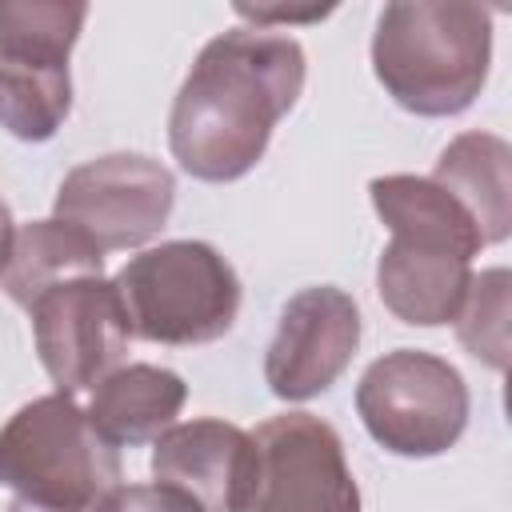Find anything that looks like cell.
<instances>
[{"mask_svg":"<svg viewBox=\"0 0 512 512\" xmlns=\"http://www.w3.org/2000/svg\"><path fill=\"white\" fill-rule=\"evenodd\" d=\"M80 276H104V252L72 224L52 216L16 228L8 260L0 268V288L20 308H32L36 296Z\"/></svg>","mask_w":512,"mask_h":512,"instance_id":"obj_14","label":"cell"},{"mask_svg":"<svg viewBox=\"0 0 512 512\" xmlns=\"http://www.w3.org/2000/svg\"><path fill=\"white\" fill-rule=\"evenodd\" d=\"M360 348V308L344 288L316 284L296 292L276 320L264 352L272 396L296 404L328 392Z\"/></svg>","mask_w":512,"mask_h":512,"instance_id":"obj_10","label":"cell"},{"mask_svg":"<svg viewBox=\"0 0 512 512\" xmlns=\"http://www.w3.org/2000/svg\"><path fill=\"white\" fill-rule=\"evenodd\" d=\"M8 512H56V508H40V504H28V500H12Z\"/></svg>","mask_w":512,"mask_h":512,"instance_id":"obj_21","label":"cell"},{"mask_svg":"<svg viewBox=\"0 0 512 512\" xmlns=\"http://www.w3.org/2000/svg\"><path fill=\"white\" fill-rule=\"evenodd\" d=\"M368 196L392 232L376 264L384 308L416 328L456 320L472 284V256L484 248L476 220L432 176H376Z\"/></svg>","mask_w":512,"mask_h":512,"instance_id":"obj_2","label":"cell"},{"mask_svg":"<svg viewBox=\"0 0 512 512\" xmlns=\"http://www.w3.org/2000/svg\"><path fill=\"white\" fill-rule=\"evenodd\" d=\"M304 92V48L268 28H232L208 40L168 112V148L208 184L248 176L272 128Z\"/></svg>","mask_w":512,"mask_h":512,"instance_id":"obj_1","label":"cell"},{"mask_svg":"<svg viewBox=\"0 0 512 512\" xmlns=\"http://www.w3.org/2000/svg\"><path fill=\"white\" fill-rule=\"evenodd\" d=\"M120 484V448H112L68 392L28 400L0 428V488L16 500L92 512Z\"/></svg>","mask_w":512,"mask_h":512,"instance_id":"obj_4","label":"cell"},{"mask_svg":"<svg viewBox=\"0 0 512 512\" xmlns=\"http://www.w3.org/2000/svg\"><path fill=\"white\" fill-rule=\"evenodd\" d=\"M32 340L56 392L96 388L128 352V316L112 280L80 276L32 300Z\"/></svg>","mask_w":512,"mask_h":512,"instance_id":"obj_9","label":"cell"},{"mask_svg":"<svg viewBox=\"0 0 512 512\" xmlns=\"http://www.w3.org/2000/svg\"><path fill=\"white\" fill-rule=\"evenodd\" d=\"M184 400L188 384L172 368L120 364L92 388V404L84 412L112 448H136L172 428Z\"/></svg>","mask_w":512,"mask_h":512,"instance_id":"obj_12","label":"cell"},{"mask_svg":"<svg viewBox=\"0 0 512 512\" xmlns=\"http://www.w3.org/2000/svg\"><path fill=\"white\" fill-rule=\"evenodd\" d=\"M128 332L148 344L192 348L232 332L240 276L208 240H168L132 256L112 280Z\"/></svg>","mask_w":512,"mask_h":512,"instance_id":"obj_5","label":"cell"},{"mask_svg":"<svg viewBox=\"0 0 512 512\" xmlns=\"http://www.w3.org/2000/svg\"><path fill=\"white\" fill-rule=\"evenodd\" d=\"M84 20L80 0H0V64L68 72Z\"/></svg>","mask_w":512,"mask_h":512,"instance_id":"obj_15","label":"cell"},{"mask_svg":"<svg viewBox=\"0 0 512 512\" xmlns=\"http://www.w3.org/2000/svg\"><path fill=\"white\" fill-rule=\"evenodd\" d=\"M492 64V8L464 0H392L372 32V72L416 116L472 108Z\"/></svg>","mask_w":512,"mask_h":512,"instance_id":"obj_3","label":"cell"},{"mask_svg":"<svg viewBox=\"0 0 512 512\" xmlns=\"http://www.w3.org/2000/svg\"><path fill=\"white\" fill-rule=\"evenodd\" d=\"M92 512H204V504L156 480V484H116L96 500Z\"/></svg>","mask_w":512,"mask_h":512,"instance_id":"obj_18","label":"cell"},{"mask_svg":"<svg viewBox=\"0 0 512 512\" xmlns=\"http://www.w3.org/2000/svg\"><path fill=\"white\" fill-rule=\"evenodd\" d=\"M236 512H360V488L332 424L284 412L252 432V472Z\"/></svg>","mask_w":512,"mask_h":512,"instance_id":"obj_7","label":"cell"},{"mask_svg":"<svg viewBox=\"0 0 512 512\" xmlns=\"http://www.w3.org/2000/svg\"><path fill=\"white\" fill-rule=\"evenodd\" d=\"M432 180L452 192L476 220L484 244L512 232V148L492 132H460L436 160Z\"/></svg>","mask_w":512,"mask_h":512,"instance_id":"obj_13","label":"cell"},{"mask_svg":"<svg viewBox=\"0 0 512 512\" xmlns=\"http://www.w3.org/2000/svg\"><path fill=\"white\" fill-rule=\"evenodd\" d=\"M468 384L464 376L420 348H396L372 360L356 384V412L368 436L408 460L448 452L468 428Z\"/></svg>","mask_w":512,"mask_h":512,"instance_id":"obj_6","label":"cell"},{"mask_svg":"<svg viewBox=\"0 0 512 512\" xmlns=\"http://www.w3.org/2000/svg\"><path fill=\"white\" fill-rule=\"evenodd\" d=\"M508 292H512L508 268H488L472 276L468 296L456 312L460 344L496 372L508 368Z\"/></svg>","mask_w":512,"mask_h":512,"instance_id":"obj_17","label":"cell"},{"mask_svg":"<svg viewBox=\"0 0 512 512\" xmlns=\"http://www.w3.org/2000/svg\"><path fill=\"white\" fill-rule=\"evenodd\" d=\"M236 12L244 20H252L256 28L268 24H308V20H324L336 12V4H236Z\"/></svg>","mask_w":512,"mask_h":512,"instance_id":"obj_19","label":"cell"},{"mask_svg":"<svg viewBox=\"0 0 512 512\" xmlns=\"http://www.w3.org/2000/svg\"><path fill=\"white\" fill-rule=\"evenodd\" d=\"M252 472V432L228 420H184L156 436L152 476L204 504V512H236Z\"/></svg>","mask_w":512,"mask_h":512,"instance_id":"obj_11","label":"cell"},{"mask_svg":"<svg viewBox=\"0 0 512 512\" xmlns=\"http://www.w3.org/2000/svg\"><path fill=\"white\" fill-rule=\"evenodd\" d=\"M72 112V76L0 64V128L16 140H52Z\"/></svg>","mask_w":512,"mask_h":512,"instance_id":"obj_16","label":"cell"},{"mask_svg":"<svg viewBox=\"0 0 512 512\" xmlns=\"http://www.w3.org/2000/svg\"><path fill=\"white\" fill-rule=\"evenodd\" d=\"M176 180L144 152H108L76 164L56 188V220L72 224L100 252L148 244L172 216Z\"/></svg>","mask_w":512,"mask_h":512,"instance_id":"obj_8","label":"cell"},{"mask_svg":"<svg viewBox=\"0 0 512 512\" xmlns=\"http://www.w3.org/2000/svg\"><path fill=\"white\" fill-rule=\"evenodd\" d=\"M12 236H16V224H12V212H8V204L0 200V268H4V260H8Z\"/></svg>","mask_w":512,"mask_h":512,"instance_id":"obj_20","label":"cell"}]
</instances>
